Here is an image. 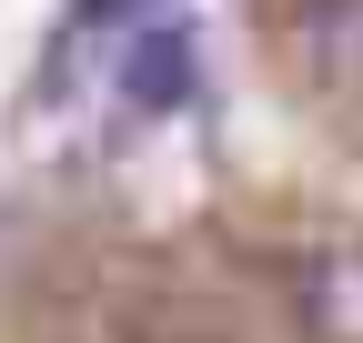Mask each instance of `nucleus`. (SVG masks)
Instances as JSON below:
<instances>
[{"instance_id":"obj_1","label":"nucleus","mask_w":363,"mask_h":343,"mask_svg":"<svg viewBox=\"0 0 363 343\" xmlns=\"http://www.w3.org/2000/svg\"><path fill=\"white\" fill-rule=\"evenodd\" d=\"M111 91H121V111H142V121L192 111V101H202V30H192V21H152V30H131Z\"/></svg>"},{"instance_id":"obj_2","label":"nucleus","mask_w":363,"mask_h":343,"mask_svg":"<svg viewBox=\"0 0 363 343\" xmlns=\"http://www.w3.org/2000/svg\"><path fill=\"white\" fill-rule=\"evenodd\" d=\"M303 40H313L333 71L363 81V0H303Z\"/></svg>"}]
</instances>
